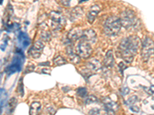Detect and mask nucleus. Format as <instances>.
<instances>
[{
    "label": "nucleus",
    "mask_w": 154,
    "mask_h": 115,
    "mask_svg": "<svg viewBox=\"0 0 154 115\" xmlns=\"http://www.w3.org/2000/svg\"><path fill=\"white\" fill-rule=\"evenodd\" d=\"M140 46V39L137 35H131L124 38L119 46L120 57L126 62L130 63L137 53Z\"/></svg>",
    "instance_id": "obj_1"
},
{
    "label": "nucleus",
    "mask_w": 154,
    "mask_h": 115,
    "mask_svg": "<svg viewBox=\"0 0 154 115\" xmlns=\"http://www.w3.org/2000/svg\"><path fill=\"white\" fill-rule=\"evenodd\" d=\"M122 27L120 19L116 16H110L106 20L103 26L104 32L109 36H114L119 32Z\"/></svg>",
    "instance_id": "obj_2"
},
{
    "label": "nucleus",
    "mask_w": 154,
    "mask_h": 115,
    "mask_svg": "<svg viewBox=\"0 0 154 115\" xmlns=\"http://www.w3.org/2000/svg\"><path fill=\"white\" fill-rule=\"evenodd\" d=\"M119 19H120L122 26H123L126 29L137 28V25L139 24V22L135 16L134 12L130 9H126L125 11H123Z\"/></svg>",
    "instance_id": "obj_3"
},
{
    "label": "nucleus",
    "mask_w": 154,
    "mask_h": 115,
    "mask_svg": "<svg viewBox=\"0 0 154 115\" xmlns=\"http://www.w3.org/2000/svg\"><path fill=\"white\" fill-rule=\"evenodd\" d=\"M154 55V42L149 38H145L142 43L141 55L144 61H147Z\"/></svg>",
    "instance_id": "obj_4"
},
{
    "label": "nucleus",
    "mask_w": 154,
    "mask_h": 115,
    "mask_svg": "<svg viewBox=\"0 0 154 115\" xmlns=\"http://www.w3.org/2000/svg\"><path fill=\"white\" fill-rule=\"evenodd\" d=\"M76 53L80 58H88L93 53V49L90 46V43L81 39L76 46Z\"/></svg>",
    "instance_id": "obj_5"
},
{
    "label": "nucleus",
    "mask_w": 154,
    "mask_h": 115,
    "mask_svg": "<svg viewBox=\"0 0 154 115\" xmlns=\"http://www.w3.org/2000/svg\"><path fill=\"white\" fill-rule=\"evenodd\" d=\"M50 19L53 22V26L56 29H59V28H61L66 24V20L63 16L56 12H51Z\"/></svg>",
    "instance_id": "obj_6"
},
{
    "label": "nucleus",
    "mask_w": 154,
    "mask_h": 115,
    "mask_svg": "<svg viewBox=\"0 0 154 115\" xmlns=\"http://www.w3.org/2000/svg\"><path fill=\"white\" fill-rule=\"evenodd\" d=\"M44 49V44L42 41H37L34 43L30 49V55L34 58H38L42 54V51Z\"/></svg>",
    "instance_id": "obj_7"
},
{
    "label": "nucleus",
    "mask_w": 154,
    "mask_h": 115,
    "mask_svg": "<svg viewBox=\"0 0 154 115\" xmlns=\"http://www.w3.org/2000/svg\"><path fill=\"white\" fill-rule=\"evenodd\" d=\"M83 32L84 31H82V28H79V27H75L69 31L67 36L70 41H77L82 38Z\"/></svg>",
    "instance_id": "obj_8"
},
{
    "label": "nucleus",
    "mask_w": 154,
    "mask_h": 115,
    "mask_svg": "<svg viewBox=\"0 0 154 115\" xmlns=\"http://www.w3.org/2000/svg\"><path fill=\"white\" fill-rule=\"evenodd\" d=\"M100 12V7L98 5H93L91 6L90 9H89V12L87 14V20L88 22L90 24H93L94 22L95 19L96 18L97 15L99 14V12Z\"/></svg>",
    "instance_id": "obj_9"
},
{
    "label": "nucleus",
    "mask_w": 154,
    "mask_h": 115,
    "mask_svg": "<svg viewBox=\"0 0 154 115\" xmlns=\"http://www.w3.org/2000/svg\"><path fill=\"white\" fill-rule=\"evenodd\" d=\"M82 39L89 42L90 44L95 43L96 42V34L93 29L85 30L83 32Z\"/></svg>",
    "instance_id": "obj_10"
},
{
    "label": "nucleus",
    "mask_w": 154,
    "mask_h": 115,
    "mask_svg": "<svg viewBox=\"0 0 154 115\" xmlns=\"http://www.w3.org/2000/svg\"><path fill=\"white\" fill-rule=\"evenodd\" d=\"M66 51H67V55H68L71 62H72L73 64H78V63H79V61H80V58H79L80 57L74 52L73 49H72V48L71 47V46L67 47Z\"/></svg>",
    "instance_id": "obj_11"
},
{
    "label": "nucleus",
    "mask_w": 154,
    "mask_h": 115,
    "mask_svg": "<svg viewBox=\"0 0 154 115\" xmlns=\"http://www.w3.org/2000/svg\"><path fill=\"white\" fill-rule=\"evenodd\" d=\"M114 61H114L112 52V51H109V52H107V53L105 55V58H104V65L106 67H108V68H111V67L113 66Z\"/></svg>",
    "instance_id": "obj_12"
},
{
    "label": "nucleus",
    "mask_w": 154,
    "mask_h": 115,
    "mask_svg": "<svg viewBox=\"0 0 154 115\" xmlns=\"http://www.w3.org/2000/svg\"><path fill=\"white\" fill-rule=\"evenodd\" d=\"M101 63L99 60L93 58L87 63V68L90 71H98L101 68Z\"/></svg>",
    "instance_id": "obj_13"
},
{
    "label": "nucleus",
    "mask_w": 154,
    "mask_h": 115,
    "mask_svg": "<svg viewBox=\"0 0 154 115\" xmlns=\"http://www.w3.org/2000/svg\"><path fill=\"white\" fill-rule=\"evenodd\" d=\"M103 103H104V105H105L106 108L108 110L113 111H115L116 110H117L118 109L117 104L116 103V102H114V101H111L109 98H104Z\"/></svg>",
    "instance_id": "obj_14"
},
{
    "label": "nucleus",
    "mask_w": 154,
    "mask_h": 115,
    "mask_svg": "<svg viewBox=\"0 0 154 115\" xmlns=\"http://www.w3.org/2000/svg\"><path fill=\"white\" fill-rule=\"evenodd\" d=\"M41 110V104L39 102H33L31 105L29 111L30 115H38Z\"/></svg>",
    "instance_id": "obj_15"
},
{
    "label": "nucleus",
    "mask_w": 154,
    "mask_h": 115,
    "mask_svg": "<svg viewBox=\"0 0 154 115\" xmlns=\"http://www.w3.org/2000/svg\"><path fill=\"white\" fill-rule=\"evenodd\" d=\"M82 13H83V11H82V8L80 7L74 8V9H72V12H71V14H70V19H72V20L78 19V18H79L81 16H82Z\"/></svg>",
    "instance_id": "obj_16"
},
{
    "label": "nucleus",
    "mask_w": 154,
    "mask_h": 115,
    "mask_svg": "<svg viewBox=\"0 0 154 115\" xmlns=\"http://www.w3.org/2000/svg\"><path fill=\"white\" fill-rule=\"evenodd\" d=\"M53 62L57 66H60V65H63L67 64L66 60L64 59L62 56H57L56 58H55L54 60H53Z\"/></svg>",
    "instance_id": "obj_17"
},
{
    "label": "nucleus",
    "mask_w": 154,
    "mask_h": 115,
    "mask_svg": "<svg viewBox=\"0 0 154 115\" xmlns=\"http://www.w3.org/2000/svg\"><path fill=\"white\" fill-rule=\"evenodd\" d=\"M97 101V98L93 95H89V97L86 98V99L85 100V104L86 105H91V104L95 103Z\"/></svg>",
    "instance_id": "obj_18"
},
{
    "label": "nucleus",
    "mask_w": 154,
    "mask_h": 115,
    "mask_svg": "<svg viewBox=\"0 0 154 115\" xmlns=\"http://www.w3.org/2000/svg\"><path fill=\"white\" fill-rule=\"evenodd\" d=\"M137 101H138V98H137V96H132V97H130L129 99L126 101V105H130V106H131V105H134L135 104L137 103Z\"/></svg>",
    "instance_id": "obj_19"
},
{
    "label": "nucleus",
    "mask_w": 154,
    "mask_h": 115,
    "mask_svg": "<svg viewBox=\"0 0 154 115\" xmlns=\"http://www.w3.org/2000/svg\"><path fill=\"white\" fill-rule=\"evenodd\" d=\"M41 38L45 41H49L51 38V35L49 33V31H42V33H41Z\"/></svg>",
    "instance_id": "obj_20"
},
{
    "label": "nucleus",
    "mask_w": 154,
    "mask_h": 115,
    "mask_svg": "<svg viewBox=\"0 0 154 115\" xmlns=\"http://www.w3.org/2000/svg\"><path fill=\"white\" fill-rule=\"evenodd\" d=\"M77 94L83 98L87 94V90L86 89V87H79L77 89Z\"/></svg>",
    "instance_id": "obj_21"
},
{
    "label": "nucleus",
    "mask_w": 154,
    "mask_h": 115,
    "mask_svg": "<svg viewBox=\"0 0 154 115\" xmlns=\"http://www.w3.org/2000/svg\"><path fill=\"white\" fill-rule=\"evenodd\" d=\"M144 90L146 91V92L148 94H154V85H151L150 87H145Z\"/></svg>",
    "instance_id": "obj_22"
},
{
    "label": "nucleus",
    "mask_w": 154,
    "mask_h": 115,
    "mask_svg": "<svg viewBox=\"0 0 154 115\" xmlns=\"http://www.w3.org/2000/svg\"><path fill=\"white\" fill-rule=\"evenodd\" d=\"M89 115H98L100 114V110L98 108H93L89 111Z\"/></svg>",
    "instance_id": "obj_23"
},
{
    "label": "nucleus",
    "mask_w": 154,
    "mask_h": 115,
    "mask_svg": "<svg viewBox=\"0 0 154 115\" xmlns=\"http://www.w3.org/2000/svg\"><path fill=\"white\" fill-rule=\"evenodd\" d=\"M129 92H130V89L128 88L127 87H123V88L121 89V94H122V95L123 96L126 95Z\"/></svg>",
    "instance_id": "obj_24"
},
{
    "label": "nucleus",
    "mask_w": 154,
    "mask_h": 115,
    "mask_svg": "<svg viewBox=\"0 0 154 115\" xmlns=\"http://www.w3.org/2000/svg\"><path fill=\"white\" fill-rule=\"evenodd\" d=\"M130 109H131V111H133L136 112V113L140 111V108H139V107L135 106V105H131V106H130Z\"/></svg>",
    "instance_id": "obj_25"
},
{
    "label": "nucleus",
    "mask_w": 154,
    "mask_h": 115,
    "mask_svg": "<svg viewBox=\"0 0 154 115\" xmlns=\"http://www.w3.org/2000/svg\"><path fill=\"white\" fill-rule=\"evenodd\" d=\"M70 2H71V0H61V2L63 5H65V6H69L70 4Z\"/></svg>",
    "instance_id": "obj_26"
}]
</instances>
